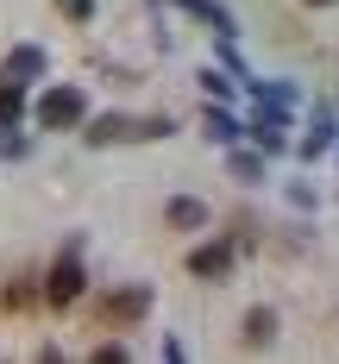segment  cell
<instances>
[{
  "instance_id": "cell-13",
  "label": "cell",
  "mask_w": 339,
  "mask_h": 364,
  "mask_svg": "<svg viewBox=\"0 0 339 364\" xmlns=\"http://www.w3.org/2000/svg\"><path fill=\"white\" fill-rule=\"evenodd\" d=\"M57 13H63L70 26H88V19H95V0H57Z\"/></svg>"
},
{
  "instance_id": "cell-5",
  "label": "cell",
  "mask_w": 339,
  "mask_h": 364,
  "mask_svg": "<svg viewBox=\"0 0 339 364\" xmlns=\"http://www.w3.org/2000/svg\"><path fill=\"white\" fill-rule=\"evenodd\" d=\"M44 70H50V57H44L38 44H13V50H6V63H0V75H6V82H19V88L38 82Z\"/></svg>"
},
{
  "instance_id": "cell-14",
  "label": "cell",
  "mask_w": 339,
  "mask_h": 364,
  "mask_svg": "<svg viewBox=\"0 0 339 364\" xmlns=\"http://www.w3.org/2000/svg\"><path fill=\"white\" fill-rule=\"evenodd\" d=\"M88 364H132V358H126V346H119V339H107V346H95V352H88Z\"/></svg>"
},
{
  "instance_id": "cell-3",
  "label": "cell",
  "mask_w": 339,
  "mask_h": 364,
  "mask_svg": "<svg viewBox=\"0 0 339 364\" xmlns=\"http://www.w3.org/2000/svg\"><path fill=\"white\" fill-rule=\"evenodd\" d=\"M151 314V289L145 283H119V289L95 295V321L101 327H132V321H145Z\"/></svg>"
},
{
  "instance_id": "cell-9",
  "label": "cell",
  "mask_w": 339,
  "mask_h": 364,
  "mask_svg": "<svg viewBox=\"0 0 339 364\" xmlns=\"http://www.w3.org/2000/svg\"><path fill=\"white\" fill-rule=\"evenodd\" d=\"M245 132H252V139H258V151H283V119H276V113H252V119H245Z\"/></svg>"
},
{
  "instance_id": "cell-8",
  "label": "cell",
  "mask_w": 339,
  "mask_h": 364,
  "mask_svg": "<svg viewBox=\"0 0 339 364\" xmlns=\"http://www.w3.org/2000/svg\"><path fill=\"white\" fill-rule=\"evenodd\" d=\"M239 339H245L252 352H264V346L276 339V308H245V321H239Z\"/></svg>"
},
{
  "instance_id": "cell-2",
  "label": "cell",
  "mask_w": 339,
  "mask_h": 364,
  "mask_svg": "<svg viewBox=\"0 0 339 364\" xmlns=\"http://www.w3.org/2000/svg\"><path fill=\"white\" fill-rule=\"evenodd\" d=\"M32 119H38V132H75V126H88V95L75 82H50L32 101Z\"/></svg>"
},
{
  "instance_id": "cell-17",
  "label": "cell",
  "mask_w": 339,
  "mask_h": 364,
  "mask_svg": "<svg viewBox=\"0 0 339 364\" xmlns=\"http://www.w3.org/2000/svg\"><path fill=\"white\" fill-rule=\"evenodd\" d=\"M0 157H26V139H13V126H0Z\"/></svg>"
},
{
  "instance_id": "cell-18",
  "label": "cell",
  "mask_w": 339,
  "mask_h": 364,
  "mask_svg": "<svg viewBox=\"0 0 339 364\" xmlns=\"http://www.w3.org/2000/svg\"><path fill=\"white\" fill-rule=\"evenodd\" d=\"M32 364H70V358H63L57 346H38V358H32Z\"/></svg>"
},
{
  "instance_id": "cell-10",
  "label": "cell",
  "mask_w": 339,
  "mask_h": 364,
  "mask_svg": "<svg viewBox=\"0 0 339 364\" xmlns=\"http://www.w3.org/2000/svg\"><path fill=\"white\" fill-rule=\"evenodd\" d=\"M201 132H208L214 145H232V139H239V119H232L226 107H208L201 113Z\"/></svg>"
},
{
  "instance_id": "cell-6",
  "label": "cell",
  "mask_w": 339,
  "mask_h": 364,
  "mask_svg": "<svg viewBox=\"0 0 339 364\" xmlns=\"http://www.w3.org/2000/svg\"><path fill=\"white\" fill-rule=\"evenodd\" d=\"M88 145H119V139H139V119H126V113H101V119H88V132H82Z\"/></svg>"
},
{
  "instance_id": "cell-7",
  "label": "cell",
  "mask_w": 339,
  "mask_h": 364,
  "mask_svg": "<svg viewBox=\"0 0 339 364\" xmlns=\"http://www.w3.org/2000/svg\"><path fill=\"white\" fill-rule=\"evenodd\" d=\"M163 220H170L176 232H201V226H208V201H201V195H176V201L163 208Z\"/></svg>"
},
{
  "instance_id": "cell-1",
  "label": "cell",
  "mask_w": 339,
  "mask_h": 364,
  "mask_svg": "<svg viewBox=\"0 0 339 364\" xmlns=\"http://www.w3.org/2000/svg\"><path fill=\"white\" fill-rule=\"evenodd\" d=\"M88 289V270H82V232L63 239V252L50 257V270H44V308H75Z\"/></svg>"
},
{
  "instance_id": "cell-19",
  "label": "cell",
  "mask_w": 339,
  "mask_h": 364,
  "mask_svg": "<svg viewBox=\"0 0 339 364\" xmlns=\"http://www.w3.org/2000/svg\"><path fill=\"white\" fill-rule=\"evenodd\" d=\"M301 6H339V0H301Z\"/></svg>"
},
{
  "instance_id": "cell-11",
  "label": "cell",
  "mask_w": 339,
  "mask_h": 364,
  "mask_svg": "<svg viewBox=\"0 0 339 364\" xmlns=\"http://www.w3.org/2000/svg\"><path fill=\"white\" fill-rule=\"evenodd\" d=\"M19 113H26V88L0 75V126H19Z\"/></svg>"
},
{
  "instance_id": "cell-16",
  "label": "cell",
  "mask_w": 339,
  "mask_h": 364,
  "mask_svg": "<svg viewBox=\"0 0 339 364\" xmlns=\"http://www.w3.org/2000/svg\"><path fill=\"white\" fill-rule=\"evenodd\" d=\"M26 301H32V277H19V283L6 289V308H26Z\"/></svg>"
},
{
  "instance_id": "cell-15",
  "label": "cell",
  "mask_w": 339,
  "mask_h": 364,
  "mask_svg": "<svg viewBox=\"0 0 339 364\" xmlns=\"http://www.w3.org/2000/svg\"><path fill=\"white\" fill-rule=\"evenodd\" d=\"M195 82H201V88H208V95H214V101H226V95H232V82H226L220 70H201V75H195Z\"/></svg>"
},
{
  "instance_id": "cell-12",
  "label": "cell",
  "mask_w": 339,
  "mask_h": 364,
  "mask_svg": "<svg viewBox=\"0 0 339 364\" xmlns=\"http://www.w3.org/2000/svg\"><path fill=\"white\" fill-rule=\"evenodd\" d=\"M226 170H232L239 182H264V157L258 151H226Z\"/></svg>"
},
{
  "instance_id": "cell-4",
  "label": "cell",
  "mask_w": 339,
  "mask_h": 364,
  "mask_svg": "<svg viewBox=\"0 0 339 364\" xmlns=\"http://www.w3.org/2000/svg\"><path fill=\"white\" fill-rule=\"evenodd\" d=\"M232 257H239L232 239H201L183 264H188V277H195V283H226V277H232Z\"/></svg>"
}]
</instances>
